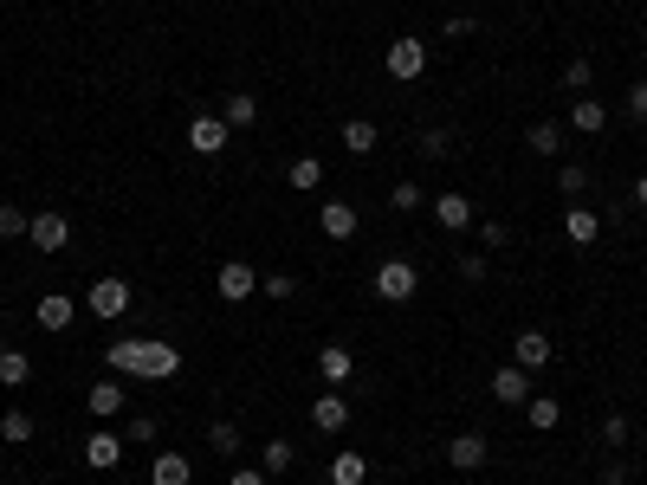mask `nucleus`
I'll return each mask as SVG.
<instances>
[{
    "mask_svg": "<svg viewBox=\"0 0 647 485\" xmlns=\"http://www.w3.org/2000/svg\"><path fill=\"white\" fill-rule=\"evenodd\" d=\"M104 363H110V376L169 382L175 369H182V350H169V343H156V337H117V343L104 350Z\"/></svg>",
    "mask_w": 647,
    "mask_h": 485,
    "instance_id": "f257e3e1",
    "label": "nucleus"
},
{
    "mask_svg": "<svg viewBox=\"0 0 647 485\" xmlns=\"http://www.w3.org/2000/svg\"><path fill=\"white\" fill-rule=\"evenodd\" d=\"M415 291H421L415 259H382V266H376V298H382V304H408Z\"/></svg>",
    "mask_w": 647,
    "mask_h": 485,
    "instance_id": "f03ea898",
    "label": "nucleus"
},
{
    "mask_svg": "<svg viewBox=\"0 0 647 485\" xmlns=\"http://www.w3.org/2000/svg\"><path fill=\"white\" fill-rule=\"evenodd\" d=\"M130 304H136V291L123 285V279H98V285L85 291V311H91V317H104V324H117V317L130 311Z\"/></svg>",
    "mask_w": 647,
    "mask_h": 485,
    "instance_id": "7ed1b4c3",
    "label": "nucleus"
},
{
    "mask_svg": "<svg viewBox=\"0 0 647 485\" xmlns=\"http://www.w3.org/2000/svg\"><path fill=\"white\" fill-rule=\"evenodd\" d=\"M26 240H33L39 253H65V246H72V220H65V207H46V214H33Z\"/></svg>",
    "mask_w": 647,
    "mask_h": 485,
    "instance_id": "20e7f679",
    "label": "nucleus"
},
{
    "mask_svg": "<svg viewBox=\"0 0 647 485\" xmlns=\"http://www.w3.org/2000/svg\"><path fill=\"white\" fill-rule=\"evenodd\" d=\"M382 65H389V78H402V85L421 78L428 72V39H389V59Z\"/></svg>",
    "mask_w": 647,
    "mask_h": 485,
    "instance_id": "39448f33",
    "label": "nucleus"
},
{
    "mask_svg": "<svg viewBox=\"0 0 647 485\" xmlns=\"http://www.w3.org/2000/svg\"><path fill=\"white\" fill-rule=\"evenodd\" d=\"M233 143V130H227V117H208V110H201L195 123H188V149H195V156H220V149Z\"/></svg>",
    "mask_w": 647,
    "mask_h": 485,
    "instance_id": "423d86ee",
    "label": "nucleus"
},
{
    "mask_svg": "<svg viewBox=\"0 0 647 485\" xmlns=\"http://www.w3.org/2000/svg\"><path fill=\"white\" fill-rule=\"evenodd\" d=\"M259 291V272L246 266V259H227V266H220V298L227 304H246Z\"/></svg>",
    "mask_w": 647,
    "mask_h": 485,
    "instance_id": "0eeeda50",
    "label": "nucleus"
},
{
    "mask_svg": "<svg viewBox=\"0 0 647 485\" xmlns=\"http://www.w3.org/2000/svg\"><path fill=\"white\" fill-rule=\"evenodd\" d=\"M563 240H570V246H596V240H602V214L576 201L570 214H563Z\"/></svg>",
    "mask_w": 647,
    "mask_h": 485,
    "instance_id": "6e6552de",
    "label": "nucleus"
},
{
    "mask_svg": "<svg viewBox=\"0 0 647 485\" xmlns=\"http://www.w3.org/2000/svg\"><path fill=\"white\" fill-rule=\"evenodd\" d=\"M486 460H492V453H486V440H479V434H453L447 440V466H453V473H479Z\"/></svg>",
    "mask_w": 647,
    "mask_h": 485,
    "instance_id": "1a4fd4ad",
    "label": "nucleus"
},
{
    "mask_svg": "<svg viewBox=\"0 0 647 485\" xmlns=\"http://www.w3.org/2000/svg\"><path fill=\"white\" fill-rule=\"evenodd\" d=\"M570 130H576V136H602V130H609V104L583 91V97L570 104Z\"/></svg>",
    "mask_w": 647,
    "mask_h": 485,
    "instance_id": "9d476101",
    "label": "nucleus"
},
{
    "mask_svg": "<svg viewBox=\"0 0 647 485\" xmlns=\"http://www.w3.org/2000/svg\"><path fill=\"white\" fill-rule=\"evenodd\" d=\"M311 427H318V434H343V427H350V401H343L337 388L318 395V401H311Z\"/></svg>",
    "mask_w": 647,
    "mask_h": 485,
    "instance_id": "9b49d317",
    "label": "nucleus"
},
{
    "mask_svg": "<svg viewBox=\"0 0 647 485\" xmlns=\"http://www.w3.org/2000/svg\"><path fill=\"white\" fill-rule=\"evenodd\" d=\"M33 317H39V330H72L78 324V304L65 298V291H46V298L33 304Z\"/></svg>",
    "mask_w": 647,
    "mask_h": 485,
    "instance_id": "f8f14e48",
    "label": "nucleus"
},
{
    "mask_svg": "<svg viewBox=\"0 0 647 485\" xmlns=\"http://www.w3.org/2000/svg\"><path fill=\"white\" fill-rule=\"evenodd\" d=\"M434 220L447 233H466L473 227V194H434Z\"/></svg>",
    "mask_w": 647,
    "mask_h": 485,
    "instance_id": "ddd939ff",
    "label": "nucleus"
},
{
    "mask_svg": "<svg viewBox=\"0 0 647 485\" xmlns=\"http://www.w3.org/2000/svg\"><path fill=\"white\" fill-rule=\"evenodd\" d=\"M149 485H195L188 453H156V460H149Z\"/></svg>",
    "mask_w": 647,
    "mask_h": 485,
    "instance_id": "4468645a",
    "label": "nucleus"
},
{
    "mask_svg": "<svg viewBox=\"0 0 647 485\" xmlns=\"http://www.w3.org/2000/svg\"><path fill=\"white\" fill-rule=\"evenodd\" d=\"M318 227H324V240H356V207L350 201H324V214H318Z\"/></svg>",
    "mask_w": 647,
    "mask_h": 485,
    "instance_id": "2eb2a0df",
    "label": "nucleus"
},
{
    "mask_svg": "<svg viewBox=\"0 0 647 485\" xmlns=\"http://www.w3.org/2000/svg\"><path fill=\"white\" fill-rule=\"evenodd\" d=\"M550 356H557V350H550V337H544V330H525V337L512 343V363L525 369V376H531V369H544Z\"/></svg>",
    "mask_w": 647,
    "mask_h": 485,
    "instance_id": "dca6fc26",
    "label": "nucleus"
},
{
    "mask_svg": "<svg viewBox=\"0 0 647 485\" xmlns=\"http://www.w3.org/2000/svg\"><path fill=\"white\" fill-rule=\"evenodd\" d=\"M318 376H324L330 388H343V382L356 376V356L343 350V343H324V350H318Z\"/></svg>",
    "mask_w": 647,
    "mask_h": 485,
    "instance_id": "f3484780",
    "label": "nucleus"
},
{
    "mask_svg": "<svg viewBox=\"0 0 647 485\" xmlns=\"http://www.w3.org/2000/svg\"><path fill=\"white\" fill-rule=\"evenodd\" d=\"M85 466H91V473H110V466H123V440L110 434V427L85 440Z\"/></svg>",
    "mask_w": 647,
    "mask_h": 485,
    "instance_id": "a211bd4d",
    "label": "nucleus"
},
{
    "mask_svg": "<svg viewBox=\"0 0 647 485\" xmlns=\"http://www.w3.org/2000/svg\"><path fill=\"white\" fill-rule=\"evenodd\" d=\"M123 401H130V395H123V382H117V376H104V382L85 395V408L98 414V421H117V414H123Z\"/></svg>",
    "mask_w": 647,
    "mask_h": 485,
    "instance_id": "6ab92c4d",
    "label": "nucleus"
},
{
    "mask_svg": "<svg viewBox=\"0 0 647 485\" xmlns=\"http://www.w3.org/2000/svg\"><path fill=\"white\" fill-rule=\"evenodd\" d=\"M492 401H512V408H525V401H531V376H525V369H499V376H492Z\"/></svg>",
    "mask_w": 647,
    "mask_h": 485,
    "instance_id": "aec40b11",
    "label": "nucleus"
},
{
    "mask_svg": "<svg viewBox=\"0 0 647 485\" xmlns=\"http://www.w3.org/2000/svg\"><path fill=\"white\" fill-rule=\"evenodd\" d=\"M26 382H33V356L0 343V388H26Z\"/></svg>",
    "mask_w": 647,
    "mask_h": 485,
    "instance_id": "412c9836",
    "label": "nucleus"
},
{
    "mask_svg": "<svg viewBox=\"0 0 647 485\" xmlns=\"http://www.w3.org/2000/svg\"><path fill=\"white\" fill-rule=\"evenodd\" d=\"M292 466H298V447H292V440H266V447H259V473H266V479L292 473Z\"/></svg>",
    "mask_w": 647,
    "mask_h": 485,
    "instance_id": "4be33fe9",
    "label": "nucleus"
},
{
    "mask_svg": "<svg viewBox=\"0 0 647 485\" xmlns=\"http://www.w3.org/2000/svg\"><path fill=\"white\" fill-rule=\"evenodd\" d=\"M376 143H382V136H376V123H369V117L343 123V149H350V156H376Z\"/></svg>",
    "mask_w": 647,
    "mask_h": 485,
    "instance_id": "5701e85b",
    "label": "nucleus"
},
{
    "mask_svg": "<svg viewBox=\"0 0 647 485\" xmlns=\"http://www.w3.org/2000/svg\"><path fill=\"white\" fill-rule=\"evenodd\" d=\"M33 434H39V421L26 408H7V414H0V440H7V447H26Z\"/></svg>",
    "mask_w": 647,
    "mask_h": 485,
    "instance_id": "b1692460",
    "label": "nucleus"
},
{
    "mask_svg": "<svg viewBox=\"0 0 647 485\" xmlns=\"http://www.w3.org/2000/svg\"><path fill=\"white\" fill-rule=\"evenodd\" d=\"M259 123V97L253 91H227V130H253Z\"/></svg>",
    "mask_w": 647,
    "mask_h": 485,
    "instance_id": "393cba45",
    "label": "nucleus"
},
{
    "mask_svg": "<svg viewBox=\"0 0 647 485\" xmlns=\"http://www.w3.org/2000/svg\"><path fill=\"white\" fill-rule=\"evenodd\" d=\"M285 182H292L298 194H318V188H324V162H318V156H298L292 169H285Z\"/></svg>",
    "mask_w": 647,
    "mask_h": 485,
    "instance_id": "a878e982",
    "label": "nucleus"
},
{
    "mask_svg": "<svg viewBox=\"0 0 647 485\" xmlns=\"http://www.w3.org/2000/svg\"><path fill=\"white\" fill-rule=\"evenodd\" d=\"M208 447L220 453V460H233V453H240V447H246V434H240V421H214V427H208Z\"/></svg>",
    "mask_w": 647,
    "mask_h": 485,
    "instance_id": "bb28decb",
    "label": "nucleus"
},
{
    "mask_svg": "<svg viewBox=\"0 0 647 485\" xmlns=\"http://www.w3.org/2000/svg\"><path fill=\"white\" fill-rule=\"evenodd\" d=\"M363 479H369L363 453H337V460H330V485H363Z\"/></svg>",
    "mask_w": 647,
    "mask_h": 485,
    "instance_id": "cd10ccee",
    "label": "nucleus"
},
{
    "mask_svg": "<svg viewBox=\"0 0 647 485\" xmlns=\"http://www.w3.org/2000/svg\"><path fill=\"white\" fill-rule=\"evenodd\" d=\"M525 408H531V427H538V434H550V427L563 421V401H557V395H531Z\"/></svg>",
    "mask_w": 647,
    "mask_h": 485,
    "instance_id": "c85d7f7f",
    "label": "nucleus"
},
{
    "mask_svg": "<svg viewBox=\"0 0 647 485\" xmlns=\"http://www.w3.org/2000/svg\"><path fill=\"white\" fill-rule=\"evenodd\" d=\"M525 143H531V156H557V149H563V123H538Z\"/></svg>",
    "mask_w": 647,
    "mask_h": 485,
    "instance_id": "c756f323",
    "label": "nucleus"
},
{
    "mask_svg": "<svg viewBox=\"0 0 647 485\" xmlns=\"http://www.w3.org/2000/svg\"><path fill=\"white\" fill-rule=\"evenodd\" d=\"M421 201H428V194H421L415 182H395L389 188V207H395V214H421Z\"/></svg>",
    "mask_w": 647,
    "mask_h": 485,
    "instance_id": "7c9ffc66",
    "label": "nucleus"
},
{
    "mask_svg": "<svg viewBox=\"0 0 647 485\" xmlns=\"http://www.w3.org/2000/svg\"><path fill=\"white\" fill-rule=\"evenodd\" d=\"M26 227H33V220H26L13 201H0V240H26Z\"/></svg>",
    "mask_w": 647,
    "mask_h": 485,
    "instance_id": "2f4dec72",
    "label": "nucleus"
},
{
    "mask_svg": "<svg viewBox=\"0 0 647 485\" xmlns=\"http://www.w3.org/2000/svg\"><path fill=\"white\" fill-rule=\"evenodd\" d=\"M563 85H570L576 97H583L589 85H596V65H589V59H570V65H563Z\"/></svg>",
    "mask_w": 647,
    "mask_h": 485,
    "instance_id": "473e14b6",
    "label": "nucleus"
},
{
    "mask_svg": "<svg viewBox=\"0 0 647 485\" xmlns=\"http://www.w3.org/2000/svg\"><path fill=\"white\" fill-rule=\"evenodd\" d=\"M557 188L563 194H589V169H583V162H563V169H557Z\"/></svg>",
    "mask_w": 647,
    "mask_h": 485,
    "instance_id": "72a5a7b5",
    "label": "nucleus"
},
{
    "mask_svg": "<svg viewBox=\"0 0 647 485\" xmlns=\"http://www.w3.org/2000/svg\"><path fill=\"white\" fill-rule=\"evenodd\" d=\"M421 156H453V130H421Z\"/></svg>",
    "mask_w": 647,
    "mask_h": 485,
    "instance_id": "f704fd0d",
    "label": "nucleus"
},
{
    "mask_svg": "<svg viewBox=\"0 0 647 485\" xmlns=\"http://www.w3.org/2000/svg\"><path fill=\"white\" fill-rule=\"evenodd\" d=\"M602 440H609V447H628V414H609V421H602Z\"/></svg>",
    "mask_w": 647,
    "mask_h": 485,
    "instance_id": "c9c22d12",
    "label": "nucleus"
},
{
    "mask_svg": "<svg viewBox=\"0 0 647 485\" xmlns=\"http://www.w3.org/2000/svg\"><path fill=\"white\" fill-rule=\"evenodd\" d=\"M292 291H298L292 272H272V279H266V298H292Z\"/></svg>",
    "mask_w": 647,
    "mask_h": 485,
    "instance_id": "e433bc0d",
    "label": "nucleus"
},
{
    "mask_svg": "<svg viewBox=\"0 0 647 485\" xmlns=\"http://www.w3.org/2000/svg\"><path fill=\"white\" fill-rule=\"evenodd\" d=\"M460 279H486V253H460Z\"/></svg>",
    "mask_w": 647,
    "mask_h": 485,
    "instance_id": "4c0bfd02",
    "label": "nucleus"
},
{
    "mask_svg": "<svg viewBox=\"0 0 647 485\" xmlns=\"http://www.w3.org/2000/svg\"><path fill=\"white\" fill-rule=\"evenodd\" d=\"M628 117L647 123V85H628Z\"/></svg>",
    "mask_w": 647,
    "mask_h": 485,
    "instance_id": "58836bf2",
    "label": "nucleus"
},
{
    "mask_svg": "<svg viewBox=\"0 0 647 485\" xmlns=\"http://www.w3.org/2000/svg\"><path fill=\"white\" fill-rule=\"evenodd\" d=\"M130 440H156V414H136V421H130Z\"/></svg>",
    "mask_w": 647,
    "mask_h": 485,
    "instance_id": "ea45409f",
    "label": "nucleus"
},
{
    "mask_svg": "<svg viewBox=\"0 0 647 485\" xmlns=\"http://www.w3.org/2000/svg\"><path fill=\"white\" fill-rule=\"evenodd\" d=\"M602 485H628V460H609V466H602Z\"/></svg>",
    "mask_w": 647,
    "mask_h": 485,
    "instance_id": "a19ab883",
    "label": "nucleus"
},
{
    "mask_svg": "<svg viewBox=\"0 0 647 485\" xmlns=\"http://www.w3.org/2000/svg\"><path fill=\"white\" fill-rule=\"evenodd\" d=\"M227 485H266V473H259V466H240V473H233Z\"/></svg>",
    "mask_w": 647,
    "mask_h": 485,
    "instance_id": "79ce46f5",
    "label": "nucleus"
},
{
    "mask_svg": "<svg viewBox=\"0 0 647 485\" xmlns=\"http://www.w3.org/2000/svg\"><path fill=\"white\" fill-rule=\"evenodd\" d=\"M635 207H647V175H641V182H635Z\"/></svg>",
    "mask_w": 647,
    "mask_h": 485,
    "instance_id": "37998d69",
    "label": "nucleus"
}]
</instances>
